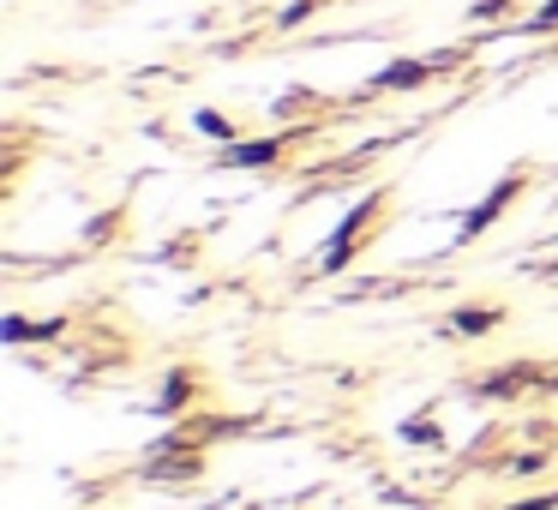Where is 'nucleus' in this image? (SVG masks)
Wrapping results in <instances>:
<instances>
[{
  "mask_svg": "<svg viewBox=\"0 0 558 510\" xmlns=\"http://www.w3.org/2000/svg\"><path fill=\"white\" fill-rule=\"evenodd\" d=\"M378 210H385V198H366V205H354V210H349V222H342V229L325 241V253H318V270H342V265H349V258L361 253V241L373 234Z\"/></svg>",
  "mask_w": 558,
  "mask_h": 510,
  "instance_id": "nucleus-1",
  "label": "nucleus"
},
{
  "mask_svg": "<svg viewBox=\"0 0 558 510\" xmlns=\"http://www.w3.org/2000/svg\"><path fill=\"white\" fill-rule=\"evenodd\" d=\"M289 150V138H234V145H222V169H270V162Z\"/></svg>",
  "mask_w": 558,
  "mask_h": 510,
  "instance_id": "nucleus-2",
  "label": "nucleus"
},
{
  "mask_svg": "<svg viewBox=\"0 0 558 510\" xmlns=\"http://www.w3.org/2000/svg\"><path fill=\"white\" fill-rule=\"evenodd\" d=\"M517 193H522V174H510V181H498L493 193H486L481 205H474L469 217H462V241H469V234H481V229H493V222L510 210V198H517Z\"/></svg>",
  "mask_w": 558,
  "mask_h": 510,
  "instance_id": "nucleus-3",
  "label": "nucleus"
},
{
  "mask_svg": "<svg viewBox=\"0 0 558 510\" xmlns=\"http://www.w3.org/2000/svg\"><path fill=\"white\" fill-rule=\"evenodd\" d=\"M426 78H438L433 54H421V61H390L385 73H373V85H366V90H385V97H390V90H421Z\"/></svg>",
  "mask_w": 558,
  "mask_h": 510,
  "instance_id": "nucleus-4",
  "label": "nucleus"
},
{
  "mask_svg": "<svg viewBox=\"0 0 558 510\" xmlns=\"http://www.w3.org/2000/svg\"><path fill=\"white\" fill-rule=\"evenodd\" d=\"M450 330H457V337H493L498 306H457V313H450Z\"/></svg>",
  "mask_w": 558,
  "mask_h": 510,
  "instance_id": "nucleus-5",
  "label": "nucleus"
},
{
  "mask_svg": "<svg viewBox=\"0 0 558 510\" xmlns=\"http://www.w3.org/2000/svg\"><path fill=\"white\" fill-rule=\"evenodd\" d=\"M61 318H7V342H54V337H61Z\"/></svg>",
  "mask_w": 558,
  "mask_h": 510,
  "instance_id": "nucleus-6",
  "label": "nucleus"
},
{
  "mask_svg": "<svg viewBox=\"0 0 558 510\" xmlns=\"http://www.w3.org/2000/svg\"><path fill=\"white\" fill-rule=\"evenodd\" d=\"M193 126H198L205 138H217V145H234V138H241V126H234L229 114H217V109H198V114H193Z\"/></svg>",
  "mask_w": 558,
  "mask_h": 510,
  "instance_id": "nucleus-7",
  "label": "nucleus"
},
{
  "mask_svg": "<svg viewBox=\"0 0 558 510\" xmlns=\"http://www.w3.org/2000/svg\"><path fill=\"white\" fill-rule=\"evenodd\" d=\"M313 13H318V0H282V13L270 19V25H277V31H301Z\"/></svg>",
  "mask_w": 558,
  "mask_h": 510,
  "instance_id": "nucleus-8",
  "label": "nucleus"
},
{
  "mask_svg": "<svg viewBox=\"0 0 558 510\" xmlns=\"http://www.w3.org/2000/svg\"><path fill=\"white\" fill-rule=\"evenodd\" d=\"M529 31H534V37H553V31H558V0H546L541 13L529 19Z\"/></svg>",
  "mask_w": 558,
  "mask_h": 510,
  "instance_id": "nucleus-9",
  "label": "nucleus"
}]
</instances>
